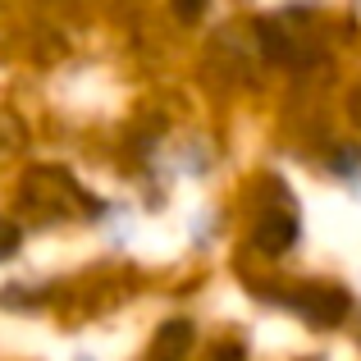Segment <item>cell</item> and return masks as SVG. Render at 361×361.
I'll return each mask as SVG.
<instances>
[{
    "instance_id": "6da1fadb",
    "label": "cell",
    "mask_w": 361,
    "mask_h": 361,
    "mask_svg": "<svg viewBox=\"0 0 361 361\" xmlns=\"http://www.w3.org/2000/svg\"><path fill=\"white\" fill-rule=\"evenodd\" d=\"M293 307L302 311V316H311L316 325H334V320L348 316V293L338 288H307L293 298Z\"/></svg>"
},
{
    "instance_id": "7a4b0ae2",
    "label": "cell",
    "mask_w": 361,
    "mask_h": 361,
    "mask_svg": "<svg viewBox=\"0 0 361 361\" xmlns=\"http://www.w3.org/2000/svg\"><path fill=\"white\" fill-rule=\"evenodd\" d=\"M188 343H192V329H188L183 320H174V325H165L156 334V343H151V361H188Z\"/></svg>"
},
{
    "instance_id": "3957f363",
    "label": "cell",
    "mask_w": 361,
    "mask_h": 361,
    "mask_svg": "<svg viewBox=\"0 0 361 361\" xmlns=\"http://www.w3.org/2000/svg\"><path fill=\"white\" fill-rule=\"evenodd\" d=\"M293 238H298V220H288V215H265L261 229H256V243L265 252H283Z\"/></svg>"
},
{
    "instance_id": "277c9868",
    "label": "cell",
    "mask_w": 361,
    "mask_h": 361,
    "mask_svg": "<svg viewBox=\"0 0 361 361\" xmlns=\"http://www.w3.org/2000/svg\"><path fill=\"white\" fill-rule=\"evenodd\" d=\"M14 247H18V229L0 220V256H5V252H14Z\"/></svg>"
},
{
    "instance_id": "5b68a950",
    "label": "cell",
    "mask_w": 361,
    "mask_h": 361,
    "mask_svg": "<svg viewBox=\"0 0 361 361\" xmlns=\"http://www.w3.org/2000/svg\"><path fill=\"white\" fill-rule=\"evenodd\" d=\"M211 361H243V353H238V348H220Z\"/></svg>"
},
{
    "instance_id": "8992f818",
    "label": "cell",
    "mask_w": 361,
    "mask_h": 361,
    "mask_svg": "<svg viewBox=\"0 0 361 361\" xmlns=\"http://www.w3.org/2000/svg\"><path fill=\"white\" fill-rule=\"evenodd\" d=\"M353 119H357V123H361V87H357V92H353Z\"/></svg>"
}]
</instances>
